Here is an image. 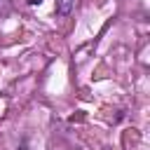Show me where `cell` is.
Listing matches in <instances>:
<instances>
[{
  "label": "cell",
  "instance_id": "1",
  "mask_svg": "<svg viewBox=\"0 0 150 150\" xmlns=\"http://www.w3.org/2000/svg\"><path fill=\"white\" fill-rule=\"evenodd\" d=\"M73 2L75 0H56V16H68L73 12Z\"/></svg>",
  "mask_w": 150,
  "mask_h": 150
},
{
  "label": "cell",
  "instance_id": "2",
  "mask_svg": "<svg viewBox=\"0 0 150 150\" xmlns=\"http://www.w3.org/2000/svg\"><path fill=\"white\" fill-rule=\"evenodd\" d=\"M42 0H28V5H40Z\"/></svg>",
  "mask_w": 150,
  "mask_h": 150
}]
</instances>
